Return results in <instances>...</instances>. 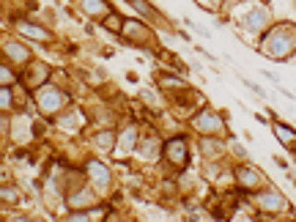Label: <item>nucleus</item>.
<instances>
[{
    "mask_svg": "<svg viewBox=\"0 0 296 222\" xmlns=\"http://www.w3.org/2000/svg\"><path fill=\"white\" fill-rule=\"evenodd\" d=\"M77 96H74V90L69 88H63V85L58 83H44L39 85V88L33 90V112L36 115H42V118L52 121L58 115V112H63L69 104H74Z\"/></svg>",
    "mask_w": 296,
    "mask_h": 222,
    "instance_id": "nucleus-5",
    "label": "nucleus"
},
{
    "mask_svg": "<svg viewBox=\"0 0 296 222\" xmlns=\"http://www.w3.org/2000/svg\"><path fill=\"white\" fill-rule=\"evenodd\" d=\"M124 20H126V14H121L118 8H113L110 14H107V17H102V20H99L96 25L104 30V33L118 36V33H121V28H124Z\"/></svg>",
    "mask_w": 296,
    "mask_h": 222,
    "instance_id": "nucleus-25",
    "label": "nucleus"
},
{
    "mask_svg": "<svg viewBox=\"0 0 296 222\" xmlns=\"http://www.w3.org/2000/svg\"><path fill=\"white\" fill-rule=\"evenodd\" d=\"M222 17L228 20V25L236 28L241 42L252 44V47L263 36V30L277 20L274 8H272L269 0H239V3H230Z\"/></svg>",
    "mask_w": 296,
    "mask_h": 222,
    "instance_id": "nucleus-1",
    "label": "nucleus"
},
{
    "mask_svg": "<svg viewBox=\"0 0 296 222\" xmlns=\"http://www.w3.org/2000/svg\"><path fill=\"white\" fill-rule=\"evenodd\" d=\"M165 102H167V110H170L173 121H181V124H184L195 110H200L203 104H208V99L203 96L195 85H189V88L179 90V93H173V96H165Z\"/></svg>",
    "mask_w": 296,
    "mask_h": 222,
    "instance_id": "nucleus-13",
    "label": "nucleus"
},
{
    "mask_svg": "<svg viewBox=\"0 0 296 222\" xmlns=\"http://www.w3.org/2000/svg\"><path fill=\"white\" fill-rule=\"evenodd\" d=\"M8 129H11V112H0V148L8 143Z\"/></svg>",
    "mask_w": 296,
    "mask_h": 222,
    "instance_id": "nucleus-31",
    "label": "nucleus"
},
{
    "mask_svg": "<svg viewBox=\"0 0 296 222\" xmlns=\"http://www.w3.org/2000/svg\"><path fill=\"white\" fill-rule=\"evenodd\" d=\"M115 134H118V126H91L85 132L88 151L99 154V156H110L113 148H115Z\"/></svg>",
    "mask_w": 296,
    "mask_h": 222,
    "instance_id": "nucleus-17",
    "label": "nucleus"
},
{
    "mask_svg": "<svg viewBox=\"0 0 296 222\" xmlns=\"http://www.w3.org/2000/svg\"><path fill=\"white\" fill-rule=\"evenodd\" d=\"M99 200H102V195L85 181V184H80L77 189H71V192L63 195V211H66V208H91Z\"/></svg>",
    "mask_w": 296,
    "mask_h": 222,
    "instance_id": "nucleus-21",
    "label": "nucleus"
},
{
    "mask_svg": "<svg viewBox=\"0 0 296 222\" xmlns=\"http://www.w3.org/2000/svg\"><path fill=\"white\" fill-rule=\"evenodd\" d=\"M230 173H233V187L239 192H255L269 184V176L263 173L258 165H252L250 159H241V162H230Z\"/></svg>",
    "mask_w": 296,
    "mask_h": 222,
    "instance_id": "nucleus-14",
    "label": "nucleus"
},
{
    "mask_svg": "<svg viewBox=\"0 0 296 222\" xmlns=\"http://www.w3.org/2000/svg\"><path fill=\"white\" fill-rule=\"evenodd\" d=\"M115 39L124 44V47L140 49V52H151V55H157L159 49H162V44H159V36H157V28H154L151 22L140 20L137 14H135V17H126V20H124V28H121V33H118Z\"/></svg>",
    "mask_w": 296,
    "mask_h": 222,
    "instance_id": "nucleus-6",
    "label": "nucleus"
},
{
    "mask_svg": "<svg viewBox=\"0 0 296 222\" xmlns=\"http://www.w3.org/2000/svg\"><path fill=\"white\" fill-rule=\"evenodd\" d=\"M192 146H195V154H198L200 159H230V156H228V137L198 134Z\"/></svg>",
    "mask_w": 296,
    "mask_h": 222,
    "instance_id": "nucleus-18",
    "label": "nucleus"
},
{
    "mask_svg": "<svg viewBox=\"0 0 296 222\" xmlns=\"http://www.w3.org/2000/svg\"><path fill=\"white\" fill-rule=\"evenodd\" d=\"M258 55L274 63H288L296 58V22L294 20H274L255 42Z\"/></svg>",
    "mask_w": 296,
    "mask_h": 222,
    "instance_id": "nucleus-2",
    "label": "nucleus"
},
{
    "mask_svg": "<svg viewBox=\"0 0 296 222\" xmlns=\"http://www.w3.org/2000/svg\"><path fill=\"white\" fill-rule=\"evenodd\" d=\"M8 25H11V33L22 36V39L30 42V44H39V47H55L58 44L55 30L49 28V25H44L39 17H30V14L17 11V14H11Z\"/></svg>",
    "mask_w": 296,
    "mask_h": 222,
    "instance_id": "nucleus-9",
    "label": "nucleus"
},
{
    "mask_svg": "<svg viewBox=\"0 0 296 222\" xmlns=\"http://www.w3.org/2000/svg\"><path fill=\"white\" fill-rule=\"evenodd\" d=\"M0 55L6 58L8 63H14L17 69H22L25 63H30L36 58L30 42H25L17 33H0Z\"/></svg>",
    "mask_w": 296,
    "mask_h": 222,
    "instance_id": "nucleus-15",
    "label": "nucleus"
},
{
    "mask_svg": "<svg viewBox=\"0 0 296 222\" xmlns=\"http://www.w3.org/2000/svg\"><path fill=\"white\" fill-rule=\"evenodd\" d=\"M0 165H3V156H0Z\"/></svg>",
    "mask_w": 296,
    "mask_h": 222,
    "instance_id": "nucleus-40",
    "label": "nucleus"
},
{
    "mask_svg": "<svg viewBox=\"0 0 296 222\" xmlns=\"http://www.w3.org/2000/svg\"><path fill=\"white\" fill-rule=\"evenodd\" d=\"M192 3H198L203 11H208V14H225V8L230 6V0H192Z\"/></svg>",
    "mask_w": 296,
    "mask_h": 222,
    "instance_id": "nucleus-27",
    "label": "nucleus"
},
{
    "mask_svg": "<svg viewBox=\"0 0 296 222\" xmlns=\"http://www.w3.org/2000/svg\"><path fill=\"white\" fill-rule=\"evenodd\" d=\"M272 134L277 137V143H280L285 151H294L296 148V126H291V124H285V121H280V118H272Z\"/></svg>",
    "mask_w": 296,
    "mask_h": 222,
    "instance_id": "nucleus-24",
    "label": "nucleus"
},
{
    "mask_svg": "<svg viewBox=\"0 0 296 222\" xmlns=\"http://www.w3.org/2000/svg\"><path fill=\"white\" fill-rule=\"evenodd\" d=\"M154 85H157V90L162 93V99H165V96H173V93L189 88L192 83H189L184 74H179V71H173V69H157L154 71Z\"/></svg>",
    "mask_w": 296,
    "mask_h": 222,
    "instance_id": "nucleus-20",
    "label": "nucleus"
},
{
    "mask_svg": "<svg viewBox=\"0 0 296 222\" xmlns=\"http://www.w3.org/2000/svg\"><path fill=\"white\" fill-rule=\"evenodd\" d=\"M162 140H165V134L159 132V126L151 124V121H143V132H140V140L135 146L132 162L137 167L159 165V159H162Z\"/></svg>",
    "mask_w": 296,
    "mask_h": 222,
    "instance_id": "nucleus-10",
    "label": "nucleus"
},
{
    "mask_svg": "<svg viewBox=\"0 0 296 222\" xmlns=\"http://www.w3.org/2000/svg\"><path fill=\"white\" fill-rule=\"evenodd\" d=\"M263 77H266L269 83H274V85H280V77H277L274 71H269V69H266V71H263Z\"/></svg>",
    "mask_w": 296,
    "mask_h": 222,
    "instance_id": "nucleus-35",
    "label": "nucleus"
},
{
    "mask_svg": "<svg viewBox=\"0 0 296 222\" xmlns=\"http://www.w3.org/2000/svg\"><path fill=\"white\" fill-rule=\"evenodd\" d=\"M17 83H20V69L0 55V85H17Z\"/></svg>",
    "mask_w": 296,
    "mask_h": 222,
    "instance_id": "nucleus-26",
    "label": "nucleus"
},
{
    "mask_svg": "<svg viewBox=\"0 0 296 222\" xmlns=\"http://www.w3.org/2000/svg\"><path fill=\"white\" fill-rule=\"evenodd\" d=\"M239 83L244 85V88H250V90H252L255 96L261 99V102H269V93H266V90H263L258 83H255V80H247V77H239Z\"/></svg>",
    "mask_w": 296,
    "mask_h": 222,
    "instance_id": "nucleus-32",
    "label": "nucleus"
},
{
    "mask_svg": "<svg viewBox=\"0 0 296 222\" xmlns=\"http://www.w3.org/2000/svg\"><path fill=\"white\" fill-rule=\"evenodd\" d=\"M80 165H83V170H85V181H88L102 198H107V195H113L118 189L115 167H113V162H107V156H99V154L88 151V154H83Z\"/></svg>",
    "mask_w": 296,
    "mask_h": 222,
    "instance_id": "nucleus-8",
    "label": "nucleus"
},
{
    "mask_svg": "<svg viewBox=\"0 0 296 222\" xmlns=\"http://www.w3.org/2000/svg\"><path fill=\"white\" fill-rule=\"evenodd\" d=\"M184 129L189 134H217V137H233L230 124H228V112L217 110L211 104H203L200 110H195L189 118L184 121Z\"/></svg>",
    "mask_w": 296,
    "mask_h": 222,
    "instance_id": "nucleus-7",
    "label": "nucleus"
},
{
    "mask_svg": "<svg viewBox=\"0 0 296 222\" xmlns=\"http://www.w3.org/2000/svg\"><path fill=\"white\" fill-rule=\"evenodd\" d=\"M274 165L280 167V170H288V167H291L288 162H285V159H282V156H280V154H277V156H274Z\"/></svg>",
    "mask_w": 296,
    "mask_h": 222,
    "instance_id": "nucleus-37",
    "label": "nucleus"
},
{
    "mask_svg": "<svg viewBox=\"0 0 296 222\" xmlns=\"http://www.w3.org/2000/svg\"><path fill=\"white\" fill-rule=\"evenodd\" d=\"M181 25H184L186 30H192V33H198L200 39H211V30H208L206 25H200V22L189 20V17H184V20H181Z\"/></svg>",
    "mask_w": 296,
    "mask_h": 222,
    "instance_id": "nucleus-30",
    "label": "nucleus"
},
{
    "mask_svg": "<svg viewBox=\"0 0 296 222\" xmlns=\"http://www.w3.org/2000/svg\"><path fill=\"white\" fill-rule=\"evenodd\" d=\"M186 63H189V69H192V71H203V63H200V61H195V58H189Z\"/></svg>",
    "mask_w": 296,
    "mask_h": 222,
    "instance_id": "nucleus-36",
    "label": "nucleus"
},
{
    "mask_svg": "<svg viewBox=\"0 0 296 222\" xmlns=\"http://www.w3.org/2000/svg\"><path fill=\"white\" fill-rule=\"evenodd\" d=\"M49 124H52V129H58V132L66 134V137H83L91 129V112H88V107L74 102L63 112H58Z\"/></svg>",
    "mask_w": 296,
    "mask_h": 222,
    "instance_id": "nucleus-12",
    "label": "nucleus"
},
{
    "mask_svg": "<svg viewBox=\"0 0 296 222\" xmlns=\"http://www.w3.org/2000/svg\"><path fill=\"white\" fill-rule=\"evenodd\" d=\"M291 156H294V167H296V148H294V151H291Z\"/></svg>",
    "mask_w": 296,
    "mask_h": 222,
    "instance_id": "nucleus-39",
    "label": "nucleus"
},
{
    "mask_svg": "<svg viewBox=\"0 0 296 222\" xmlns=\"http://www.w3.org/2000/svg\"><path fill=\"white\" fill-rule=\"evenodd\" d=\"M52 69H55V66L47 63L44 58H33L30 63H25V66L20 69V85L33 93L39 85H44V83L52 80Z\"/></svg>",
    "mask_w": 296,
    "mask_h": 222,
    "instance_id": "nucleus-16",
    "label": "nucleus"
},
{
    "mask_svg": "<svg viewBox=\"0 0 296 222\" xmlns=\"http://www.w3.org/2000/svg\"><path fill=\"white\" fill-rule=\"evenodd\" d=\"M140 132H143V121L129 115V118H121L118 124V134H115V148H113L110 159L115 165H129L132 154H135V146L140 140Z\"/></svg>",
    "mask_w": 296,
    "mask_h": 222,
    "instance_id": "nucleus-11",
    "label": "nucleus"
},
{
    "mask_svg": "<svg viewBox=\"0 0 296 222\" xmlns=\"http://www.w3.org/2000/svg\"><path fill=\"white\" fill-rule=\"evenodd\" d=\"M250 203L258 211V220H285V217L294 220L296 217V211L291 206V200L285 198V192L280 187H274L272 181H269L266 187L250 192Z\"/></svg>",
    "mask_w": 296,
    "mask_h": 222,
    "instance_id": "nucleus-4",
    "label": "nucleus"
},
{
    "mask_svg": "<svg viewBox=\"0 0 296 222\" xmlns=\"http://www.w3.org/2000/svg\"><path fill=\"white\" fill-rule=\"evenodd\" d=\"M0 220H6V208L0 206Z\"/></svg>",
    "mask_w": 296,
    "mask_h": 222,
    "instance_id": "nucleus-38",
    "label": "nucleus"
},
{
    "mask_svg": "<svg viewBox=\"0 0 296 222\" xmlns=\"http://www.w3.org/2000/svg\"><path fill=\"white\" fill-rule=\"evenodd\" d=\"M192 134L181 129V132H170L162 140V159H159V167L165 176H179L184 170L192 167Z\"/></svg>",
    "mask_w": 296,
    "mask_h": 222,
    "instance_id": "nucleus-3",
    "label": "nucleus"
},
{
    "mask_svg": "<svg viewBox=\"0 0 296 222\" xmlns=\"http://www.w3.org/2000/svg\"><path fill=\"white\" fill-rule=\"evenodd\" d=\"M228 156L233 162H241V159H250V151L244 146H241L239 140H236V134L233 137H228Z\"/></svg>",
    "mask_w": 296,
    "mask_h": 222,
    "instance_id": "nucleus-28",
    "label": "nucleus"
},
{
    "mask_svg": "<svg viewBox=\"0 0 296 222\" xmlns=\"http://www.w3.org/2000/svg\"><path fill=\"white\" fill-rule=\"evenodd\" d=\"M25 200H28V198H25V189H22L14 178L0 181V206L6 208V211H11V208H20Z\"/></svg>",
    "mask_w": 296,
    "mask_h": 222,
    "instance_id": "nucleus-23",
    "label": "nucleus"
},
{
    "mask_svg": "<svg viewBox=\"0 0 296 222\" xmlns=\"http://www.w3.org/2000/svg\"><path fill=\"white\" fill-rule=\"evenodd\" d=\"M74 8H77V14L83 17V20L99 22L102 17L110 14L115 6H113L110 0H74Z\"/></svg>",
    "mask_w": 296,
    "mask_h": 222,
    "instance_id": "nucleus-22",
    "label": "nucleus"
},
{
    "mask_svg": "<svg viewBox=\"0 0 296 222\" xmlns=\"http://www.w3.org/2000/svg\"><path fill=\"white\" fill-rule=\"evenodd\" d=\"M192 49H195V52H200V55L206 58L208 63H217V58H214V52H208V49H203V47H200V44H192Z\"/></svg>",
    "mask_w": 296,
    "mask_h": 222,
    "instance_id": "nucleus-33",
    "label": "nucleus"
},
{
    "mask_svg": "<svg viewBox=\"0 0 296 222\" xmlns=\"http://www.w3.org/2000/svg\"><path fill=\"white\" fill-rule=\"evenodd\" d=\"M173 33L179 36L184 44H192V36H189V30H186V28H179V30H173Z\"/></svg>",
    "mask_w": 296,
    "mask_h": 222,
    "instance_id": "nucleus-34",
    "label": "nucleus"
},
{
    "mask_svg": "<svg viewBox=\"0 0 296 222\" xmlns=\"http://www.w3.org/2000/svg\"><path fill=\"white\" fill-rule=\"evenodd\" d=\"M129 3V8L135 11V14L140 17V20H145V22H151L154 28H162V30H176L173 28V22L167 20L162 11L157 8V3L154 0H126Z\"/></svg>",
    "mask_w": 296,
    "mask_h": 222,
    "instance_id": "nucleus-19",
    "label": "nucleus"
},
{
    "mask_svg": "<svg viewBox=\"0 0 296 222\" xmlns=\"http://www.w3.org/2000/svg\"><path fill=\"white\" fill-rule=\"evenodd\" d=\"M0 112H14V85H0Z\"/></svg>",
    "mask_w": 296,
    "mask_h": 222,
    "instance_id": "nucleus-29",
    "label": "nucleus"
}]
</instances>
